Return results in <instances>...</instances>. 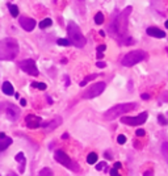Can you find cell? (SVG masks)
Returning a JSON list of instances; mask_svg holds the SVG:
<instances>
[{"label": "cell", "instance_id": "obj_1", "mask_svg": "<svg viewBox=\"0 0 168 176\" xmlns=\"http://www.w3.org/2000/svg\"><path fill=\"white\" fill-rule=\"evenodd\" d=\"M133 11L131 7H126L123 11L118 13V16L116 18H113V21L109 25V30L113 37L118 38L120 41L123 40V37L127 33V24H129V16Z\"/></svg>", "mask_w": 168, "mask_h": 176}, {"label": "cell", "instance_id": "obj_2", "mask_svg": "<svg viewBox=\"0 0 168 176\" xmlns=\"http://www.w3.org/2000/svg\"><path fill=\"white\" fill-rule=\"evenodd\" d=\"M18 54V42L12 37L0 41V61H13Z\"/></svg>", "mask_w": 168, "mask_h": 176}, {"label": "cell", "instance_id": "obj_3", "mask_svg": "<svg viewBox=\"0 0 168 176\" xmlns=\"http://www.w3.org/2000/svg\"><path fill=\"white\" fill-rule=\"evenodd\" d=\"M135 108H137L135 102H122V104L114 105L113 108L108 109L105 113H104V118L108 120V121H112V120L117 118V117H121L122 114L129 113V112H131Z\"/></svg>", "mask_w": 168, "mask_h": 176}, {"label": "cell", "instance_id": "obj_4", "mask_svg": "<svg viewBox=\"0 0 168 176\" xmlns=\"http://www.w3.org/2000/svg\"><path fill=\"white\" fill-rule=\"evenodd\" d=\"M67 33H68V40L71 41V45L76 47H84L86 46V37L83 36L80 28L74 21H68L67 24Z\"/></svg>", "mask_w": 168, "mask_h": 176}, {"label": "cell", "instance_id": "obj_5", "mask_svg": "<svg viewBox=\"0 0 168 176\" xmlns=\"http://www.w3.org/2000/svg\"><path fill=\"white\" fill-rule=\"evenodd\" d=\"M146 57H147V55H146V53L143 51V50L130 51V53H127V54L122 58V65L125 66V67H131V66L137 65V63L142 62Z\"/></svg>", "mask_w": 168, "mask_h": 176}, {"label": "cell", "instance_id": "obj_6", "mask_svg": "<svg viewBox=\"0 0 168 176\" xmlns=\"http://www.w3.org/2000/svg\"><path fill=\"white\" fill-rule=\"evenodd\" d=\"M105 87H106V84L104 82H97V83H95V84H92L88 90L84 91L82 97L83 99H93V97H97L104 92Z\"/></svg>", "mask_w": 168, "mask_h": 176}, {"label": "cell", "instance_id": "obj_7", "mask_svg": "<svg viewBox=\"0 0 168 176\" xmlns=\"http://www.w3.org/2000/svg\"><path fill=\"white\" fill-rule=\"evenodd\" d=\"M147 117H149V114H147V112H142L141 114H138L137 117H126L123 116L121 117V122L125 125H129V126H139L142 124H145Z\"/></svg>", "mask_w": 168, "mask_h": 176}, {"label": "cell", "instance_id": "obj_8", "mask_svg": "<svg viewBox=\"0 0 168 176\" xmlns=\"http://www.w3.org/2000/svg\"><path fill=\"white\" fill-rule=\"evenodd\" d=\"M20 68L26 72V74L32 75V76H37L39 72H38V68H37V65H36V61L34 59H24L18 63Z\"/></svg>", "mask_w": 168, "mask_h": 176}, {"label": "cell", "instance_id": "obj_9", "mask_svg": "<svg viewBox=\"0 0 168 176\" xmlns=\"http://www.w3.org/2000/svg\"><path fill=\"white\" fill-rule=\"evenodd\" d=\"M4 110H6V116L9 121H17L18 117H20V113H21L20 109L13 104H6Z\"/></svg>", "mask_w": 168, "mask_h": 176}, {"label": "cell", "instance_id": "obj_10", "mask_svg": "<svg viewBox=\"0 0 168 176\" xmlns=\"http://www.w3.org/2000/svg\"><path fill=\"white\" fill-rule=\"evenodd\" d=\"M25 125L29 129H37L42 125V118L36 114H28L25 117Z\"/></svg>", "mask_w": 168, "mask_h": 176}, {"label": "cell", "instance_id": "obj_11", "mask_svg": "<svg viewBox=\"0 0 168 176\" xmlns=\"http://www.w3.org/2000/svg\"><path fill=\"white\" fill-rule=\"evenodd\" d=\"M54 159H55L58 163L66 166V167H70V164H71L70 156H68L65 151H62V150H57L55 151V154H54Z\"/></svg>", "mask_w": 168, "mask_h": 176}, {"label": "cell", "instance_id": "obj_12", "mask_svg": "<svg viewBox=\"0 0 168 176\" xmlns=\"http://www.w3.org/2000/svg\"><path fill=\"white\" fill-rule=\"evenodd\" d=\"M20 25L22 26L24 30L32 32L36 28V20L30 17H26V16H22V17H20Z\"/></svg>", "mask_w": 168, "mask_h": 176}, {"label": "cell", "instance_id": "obj_13", "mask_svg": "<svg viewBox=\"0 0 168 176\" xmlns=\"http://www.w3.org/2000/svg\"><path fill=\"white\" fill-rule=\"evenodd\" d=\"M62 124V118L61 117H55V118H53L50 122H42V128H46L47 130H54L55 128H58L59 125Z\"/></svg>", "mask_w": 168, "mask_h": 176}, {"label": "cell", "instance_id": "obj_14", "mask_svg": "<svg viewBox=\"0 0 168 176\" xmlns=\"http://www.w3.org/2000/svg\"><path fill=\"white\" fill-rule=\"evenodd\" d=\"M146 33L149 34V36H151V37H156V38H164V37H166V33L163 32L162 29L156 28V26H150V28H147Z\"/></svg>", "mask_w": 168, "mask_h": 176}, {"label": "cell", "instance_id": "obj_15", "mask_svg": "<svg viewBox=\"0 0 168 176\" xmlns=\"http://www.w3.org/2000/svg\"><path fill=\"white\" fill-rule=\"evenodd\" d=\"M14 159H16V162L20 163V172H24L25 171V164H26V159H25V155L22 153H17L16 156H14Z\"/></svg>", "mask_w": 168, "mask_h": 176}, {"label": "cell", "instance_id": "obj_16", "mask_svg": "<svg viewBox=\"0 0 168 176\" xmlns=\"http://www.w3.org/2000/svg\"><path fill=\"white\" fill-rule=\"evenodd\" d=\"M2 90H3V94H6L7 96H12V95H13V92H14L13 86H12L9 82H4V83H3Z\"/></svg>", "mask_w": 168, "mask_h": 176}, {"label": "cell", "instance_id": "obj_17", "mask_svg": "<svg viewBox=\"0 0 168 176\" xmlns=\"http://www.w3.org/2000/svg\"><path fill=\"white\" fill-rule=\"evenodd\" d=\"M12 138H9V137H6V138H0V153L4 151L6 149H8L9 146L12 145Z\"/></svg>", "mask_w": 168, "mask_h": 176}, {"label": "cell", "instance_id": "obj_18", "mask_svg": "<svg viewBox=\"0 0 168 176\" xmlns=\"http://www.w3.org/2000/svg\"><path fill=\"white\" fill-rule=\"evenodd\" d=\"M97 76H98V74H92V75H88L87 78H84V79H83V82H80V87H84V86H87V84H88V83H90L91 80L96 79Z\"/></svg>", "mask_w": 168, "mask_h": 176}, {"label": "cell", "instance_id": "obj_19", "mask_svg": "<svg viewBox=\"0 0 168 176\" xmlns=\"http://www.w3.org/2000/svg\"><path fill=\"white\" fill-rule=\"evenodd\" d=\"M97 158H98V156H97L96 153H90L87 155V162L90 164H95L97 162Z\"/></svg>", "mask_w": 168, "mask_h": 176}, {"label": "cell", "instance_id": "obj_20", "mask_svg": "<svg viewBox=\"0 0 168 176\" xmlns=\"http://www.w3.org/2000/svg\"><path fill=\"white\" fill-rule=\"evenodd\" d=\"M8 9H9V12H11V14L13 17L18 16V7L17 6H14V4H8Z\"/></svg>", "mask_w": 168, "mask_h": 176}, {"label": "cell", "instance_id": "obj_21", "mask_svg": "<svg viewBox=\"0 0 168 176\" xmlns=\"http://www.w3.org/2000/svg\"><path fill=\"white\" fill-rule=\"evenodd\" d=\"M51 24H53L51 18H43V20H42L41 22H39V25H38V26L41 28V29H45V28H47V26H50Z\"/></svg>", "mask_w": 168, "mask_h": 176}, {"label": "cell", "instance_id": "obj_22", "mask_svg": "<svg viewBox=\"0 0 168 176\" xmlns=\"http://www.w3.org/2000/svg\"><path fill=\"white\" fill-rule=\"evenodd\" d=\"M38 176H54V174H53V171H51L50 168L45 167V168H42L41 171H39Z\"/></svg>", "mask_w": 168, "mask_h": 176}, {"label": "cell", "instance_id": "obj_23", "mask_svg": "<svg viewBox=\"0 0 168 176\" xmlns=\"http://www.w3.org/2000/svg\"><path fill=\"white\" fill-rule=\"evenodd\" d=\"M57 43H58V45H61V46H70L71 41L68 40V38H58Z\"/></svg>", "mask_w": 168, "mask_h": 176}, {"label": "cell", "instance_id": "obj_24", "mask_svg": "<svg viewBox=\"0 0 168 176\" xmlns=\"http://www.w3.org/2000/svg\"><path fill=\"white\" fill-rule=\"evenodd\" d=\"M104 13H101V12H97L96 13V16H95V22L97 24V25H100V24H102L104 22Z\"/></svg>", "mask_w": 168, "mask_h": 176}, {"label": "cell", "instance_id": "obj_25", "mask_svg": "<svg viewBox=\"0 0 168 176\" xmlns=\"http://www.w3.org/2000/svg\"><path fill=\"white\" fill-rule=\"evenodd\" d=\"M162 153L164 155V158L168 159V142H163L162 145Z\"/></svg>", "mask_w": 168, "mask_h": 176}, {"label": "cell", "instance_id": "obj_26", "mask_svg": "<svg viewBox=\"0 0 168 176\" xmlns=\"http://www.w3.org/2000/svg\"><path fill=\"white\" fill-rule=\"evenodd\" d=\"M158 121H159V124H160V125H163V126L168 125V120H167L163 114H159V116H158Z\"/></svg>", "mask_w": 168, "mask_h": 176}, {"label": "cell", "instance_id": "obj_27", "mask_svg": "<svg viewBox=\"0 0 168 176\" xmlns=\"http://www.w3.org/2000/svg\"><path fill=\"white\" fill-rule=\"evenodd\" d=\"M32 87H36V88H38V90H41V91H45L46 90V84H45V83H33Z\"/></svg>", "mask_w": 168, "mask_h": 176}, {"label": "cell", "instance_id": "obj_28", "mask_svg": "<svg viewBox=\"0 0 168 176\" xmlns=\"http://www.w3.org/2000/svg\"><path fill=\"white\" fill-rule=\"evenodd\" d=\"M117 142L120 143V145H123V143H126V137L123 135V134H120L117 137Z\"/></svg>", "mask_w": 168, "mask_h": 176}, {"label": "cell", "instance_id": "obj_29", "mask_svg": "<svg viewBox=\"0 0 168 176\" xmlns=\"http://www.w3.org/2000/svg\"><path fill=\"white\" fill-rule=\"evenodd\" d=\"M160 101H163V102H168V91H164L162 94V96H160Z\"/></svg>", "mask_w": 168, "mask_h": 176}, {"label": "cell", "instance_id": "obj_30", "mask_svg": "<svg viewBox=\"0 0 168 176\" xmlns=\"http://www.w3.org/2000/svg\"><path fill=\"white\" fill-rule=\"evenodd\" d=\"M105 166H106L105 162H101V163H98V164L96 166V170H97V171H101V170L105 168Z\"/></svg>", "mask_w": 168, "mask_h": 176}, {"label": "cell", "instance_id": "obj_31", "mask_svg": "<svg viewBox=\"0 0 168 176\" xmlns=\"http://www.w3.org/2000/svg\"><path fill=\"white\" fill-rule=\"evenodd\" d=\"M135 134H137V137H143L146 134V131L143 130V129H138L137 131H135Z\"/></svg>", "mask_w": 168, "mask_h": 176}, {"label": "cell", "instance_id": "obj_32", "mask_svg": "<svg viewBox=\"0 0 168 176\" xmlns=\"http://www.w3.org/2000/svg\"><path fill=\"white\" fill-rule=\"evenodd\" d=\"M96 66H97L98 68H104V67H106V63L102 62V61H98V62L96 63Z\"/></svg>", "mask_w": 168, "mask_h": 176}, {"label": "cell", "instance_id": "obj_33", "mask_svg": "<svg viewBox=\"0 0 168 176\" xmlns=\"http://www.w3.org/2000/svg\"><path fill=\"white\" fill-rule=\"evenodd\" d=\"M105 49H106V46H105V45H100V46H97V53H104V51H105Z\"/></svg>", "mask_w": 168, "mask_h": 176}, {"label": "cell", "instance_id": "obj_34", "mask_svg": "<svg viewBox=\"0 0 168 176\" xmlns=\"http://www.w3.org/2000/svg\"><path fill=\"white\" fill-rule=\"evenodd\" d=\"M110 175L112 176H121L120 174H118V170H116V168H112L110 170Z\"/></svg>", "mask_w": 168, "mask_h": 176}, {"label": "cell", "instance_id": "obj_35", "mask_svg": "<svg viewBox=\"0 0 168 176\" xmlns=\"http://www.w3.org/2000/svg\"><path fill=\"white\" fill-rule=\"evenodd\" d=\"M143 176H154V172H152V170H147L143 172Z\"/></svg>", "mask_w": 168, "mask_h": 176}, {"label": "cell", "instance_id": "obj_36", "mask_svg": "<svg viewBox=\"0 0 168 176\" xmlns=\"http://www.w3.org/2000/svg\"><path fill=\"white\" fill-rule=\"evenodd\" d=\"M121 167H122L121 162H116V163H114V167H113V168H116V170H120Z\"/></svg>", "mask_w": 168, "mask_h": 176}, {"label": "cell", "instance_id": "obj_37", "mask_svg": "<svg viewBox=\"0 0 168 176\" xmlns=\"http://www.w3.org/2000/svg\"><path fill=\"white\" fill-rule=\"evenodd\" d=\"M141 97H142L143 100H149V99H150V95H149V94H142Z\"/></svg>", "mask_w": 168, "mask_h": 176}, {"label": "cell", "instance_id": "obj_38", "mask_svg": "<svg viewBox=\"0 0 168 176\" xmlns=\"http://www.w3.org/2000/svg\"><path fill=\"white\" fill-rule=\"evenodd\" d=\"M65 80H66V82H65V86H66V87L70 86V83H71V82H70V78H68V76H65Z\"/></svg>", "mask_w": 168, "mask_h": 176}, {"label": "cell", "instance_id": "obj_39", "mask_svg": "<svg viewBox=\"0 0 168 176\" xmlns=\"http://www.w3.org/2000/svg\"><path fill=\"white\" fill-rule=\"evenodd\" d=\"M20 104H21L22 106H25L26 105V100L25 99H21V100H20Z\"/></svg>", "mask_w": 168, "mask_h": 176}, {"label": "cell", "instance_id": "obj_40", "mask_svg": "<svg viewBox=\"0 0 168 176\" xmlns=\"http://www.w3.org/2000/svg\"><path fill=\"white\" fill-rule=\"evenodd\" d=\"M68 138V133H63V135H62V139H67Z\"/></svg>", "mask_w": 168, "mask_h": 176}, {"label": "cell", "instance_id": "obj_41", "mask_svg": "<svg viewBox=\"0 0 168 176\" xmlns=\"http://www.w3.org/2000/svg\"><path fill=\"white\" fill-rule=\"evenodd\" d=\"M4 106H6V104H3V102H0V113H2V110L4 109Z\"/></svg>", "mask_w": 168, "mask_h": 176}, {"label": "cell", "instance_id": "obj_42", "mask_svg": "<svg viewBox=\"0 0 168 176\" xmlns=\"http://www.w3.org/2000/svg\"><path fill=\"white\" fill-rule=\"evenodd\" d=\"M105 158H106V159H112V155H110L109 153H105Z\"/></svg>", "mask_w": 168, "mask_h": 176}, {"label": "cell", "instance_id": "obj_43", "mask_svg": "<svg viewBox=\"0 0 168 176\" xmlns=\"http://www.w3.org/2000/svg\"><path fill=\"white\" fill-rule=\"evenodd\" d=\"M102 58V53H97V59H101Z\"/></svg>", "mask_w": 168, "mask_h": 176}, {"label": "cell", "instance_id": "obj_44", "mask_svg": "<svg viewBox=\"0 0 168 176\" xmlns=\"http://www.w3.org/2000/svg\"><path fill=\"white\" fill-rule=\"evenodd\" d=\"M6 133H0V138H6Z\"/></svg>", "mask_w": 168, "mask_h": 176}, {"label": "cell", "instance_id": "obj_45", "mask_svg": "<svg viewBox=\"0 0 168 176\" xmlns=\"http://www.w3.org/2000/svg\"><path fill=\"white\" fill-rule=\"evenodd\" d=\"M8 176H17V175H16V174H13V172H9V174H8Z\"/></svg>", "mask_w": 168, "mask_h": 176}, {"label": "cell", "instance_id": "obj_46", "mask_svg": "<svg viewBox=\"0 0 168 176\" xmlns=\"http://www.w3.org/2000/svg\"><path fill=\"white\" fill-rule=\"evenodd\" d=\"M166 28H167V29H168V20H167V21H166Z\"/></svg>", "mask_w": 168, "mask_h": 176}, {"label": "cell", "instance_id": "obj_47", "mask_svg": "<svg viewBox=\"0 0 168 176\" xmlns=\"http://www.w3.org/2000/svg\"><path fill=\"white\" fill-rule=\"evenodd\" d=\"M54 2H57V0H54Z\"/></svg>", "mask_w": 168, "mask_h": 176}]
</instances>
